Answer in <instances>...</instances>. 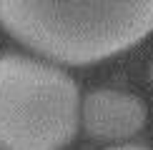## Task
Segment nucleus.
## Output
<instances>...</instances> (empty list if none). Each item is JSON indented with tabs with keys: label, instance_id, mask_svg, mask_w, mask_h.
<instances>
[{
	"label": "nucleus",
	"instance_id": "f257e3e1",
	"mask_svg": "<svg viewBox=\"0 0 153 150\" xmlns=\"http://www.w3.org/2000/svg\"><path fill=\"white\" fill-rule=\"evenodd\" d=\"M0 25L40 58L93 65L153 33V0H0Z\"/></svg>",
	"mask_w": 153,
	"mask_h": 150
},
{
	"label": "nucleus",
	"instance_id": "f03ea898",
	"mask_svg": "<svg viewBox=\"0 0 153 150\" xmlns=\"http://www.w3.org/2000/svg\"><path fill=\"white\" fill-rule=\"evenodd\" d=\"M80 128V93L58 65L0 55V150H63Z\"/></svg>",
	"mask_w": 153,
	"mask_h": 150
},
{
	"label": "nucleus",
	"instance_id": "7ed1b4c3",
	"mask_svg": "<svg viewBox=\"0 0 153 150\" xmlns=\"http://www.w3.org/2000/svg\"><path fill=\"white\" fill-rule=\"evenodd\" d=\"M146 118V103L133 93L100 88L80 100V128L100 143L131 140L143 130Z\"/></svg>",
	"mask_w": 153,
	"mask_h": 150
},
{
	"label": "nucleus",
	"instance_id": "20e7f679",
	"mask_svg": "<svg viewBox=\"0 0 153 150\" xmlns=\"http://www.w3.org/2000/svg\"><path fill=\"white\" fill-rule=\"evenodd\" d=\"M108 150H148V148H138V145H120V148H108Z\"/></svg>",
	"mask_w": 153,
	"mask_h": 150
},
{
	"label": "nucleus",
	"instance_id": "39448f33",
	"mask_svg": "<svg viewBox=\"0 0 153 150\" xmlns=\"http://www.w3.org/2000/svg\"><path fill=\"white\" fill-rule=\"evenodd\" d=\"M148 80H151V85H153V62H151V68H148Z\"/></svg>",
	"mask_w": 153,
	"mask_h": 150
}]
</instances>
